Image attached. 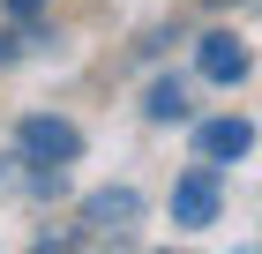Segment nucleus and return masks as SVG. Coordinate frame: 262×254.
I'll return each mask as SVG.
<instances>
[{
	"label": "nucleus",
	"mask_w": 262,
	"mask_h": 254,
	"mask_svg": "<svg viewBox=\"0 0 262 254\" xmlns=\"http://www.w3.org/2000/svg\"><path fill=\"white\" fill-rule=\"evenodd\" d=\"M142 120H158V127L187 120V82H180V75H158L150 90H142Z\"/></svg>",
	"instance_id": "6"
},
{
	"label": "nucleus",
	"mask_w": 262,
	"mask_h": 254,
	"mask_svg": "<svg viewBox=\"0 0 262 254\" xmlns=\"http://www.w3.org/2000/svg\"><path fill=\"white\" fill-rule=\"evenodd\" d=\"M135 224H142V195L127 179L82 195V247H98V239H135Z\"/></svg>",
	"instance_id": "2"
},
{
	"label": "nucleus",
	"mask_w": 262,
	"mask_h": 254,
	"mask_svg": "<svg viewBox=\"0 0 262 254\" xmlns=\"http://www.w3.org/2000/svg\"><path fill=\"white\" fill-rule=\"evenodd\" d=\"M247 150H255V120H240V112H217L195 127V157H210V165H240Z\"/></svg>",
	"instance_id": "4"
},
{
	"label": "nucleus",
	"mask_w": 262,
	"mask_h": 254,
	"mask_svg": "<svg viewBox=\"0 0 262 254\" xmlns=\"http://www.w3.org/2000/svg\"><path fill=\"white\" fill-rule=\"evenodd\" d=\"M195 75H202V82H217V90L247 82V45L232 38V30H210V38L195 45Z\"/></svg>",
	"instance_id": "5"
},
{
	"label": "nucleus",
	"mask_w": 262,
	"mask_h": 254,
	"mask_svg": "<svg viewBox=\"0 0 262 254\" xmlns=\"http://www.w3.org/2000/svg\"><path fill=\"white\" fill-rule=\"evenodd\" d=\"M45 15V0H8V22H38Z\"/></svg>",
	"instance_id": "8"
},
{
	"label": "nucleus",
	"mask_w": 262,
	"mask_h": 254,
	"mask_svg": "<svg viewBox=\"0 0 262 254\" xmlns=\"http://www.w3.org/2000/svg\"><path fill=\"white\" fill-rule=\"evenodd\" d=\"M15 150L38 157V165H75V157H82V127L60 120V112H30V120L15 127Z\"/></svg>",
	"instance_id": "3"
},
{
	"label": "nucleus",
	"mask_w": 262,
	"mask_h": 254,
	"mask_svg": "<svg viewBox=\"0 0 262 254\" xmlns=\"http://www.w3.org/2000/svg\"><path fill=\"white\" fill-rule=\"evenodd\" d=\"M225 165H210V157H195L180 179H172V224L180 232H202V224H217V202H225Z\"/></svg>",
	"instance_id": "1"
},
{
	"label": "nucleus",
	"mask_w": 262,
	"mask_h": 254,
	"mask_svg": "<svg viewBox=\"0 0 262 254\" xmlns=\"http://www.w3.org/2000/svg\"><path fill=\"white\" fill-rule=\"evenodd\" d=\"M30 45H53V38H38L30 22H8V30H0V67H15V60L30 53Z\"/></svg>",
	"instance_id": "7"
}]
</instances>
